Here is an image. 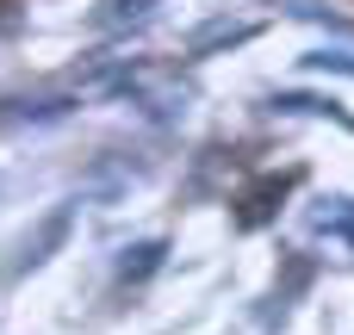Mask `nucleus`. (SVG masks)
Listing matches in <instances>:
<instances>
[{
    "instance_id": "nucleus-7",
    "label": "nucleus",
    "mask_w": 354,
    "mask_h": 335,
    "mask_svg": "<svg viewBox=\"0 0 354 335\" xmlns=\"http://www.w3.org/2000/svg\"><path fill=\"white\" fill-rule=\"evenodd\" d=\"M162 255H168V242H162V236H156V242H137V249H124V261H118V280H124V286L149 280V274L162 267Z\"/></svg>"
},
{
    "instance_id": "nucleus-9",
    "label": "nucleus",
    "mask_w": 354,
    "mask_h": 335,
    "mask_svg": "<svg viewBox=\"0 0 354 335\" xmlns=\"http://www.w3.org/2000/svg\"><path fill=\"white\" fill-rule=\"evenodd\" d=\"M305 68H317V75H348L354 81V50H311Z\"/></svg>"
},
{
    "instance_id": "nucleus-8",
    "label": "nucleus",
    "mask_w": 354,
    "mask_h": 335,
    "mask_svg": "<svg viewBox=\"0 0 354 335\" xmlns=\"http://www.w3.org/2000/svg\"><path fill=\"white\" fill-rule=\"evenodd\" d=\"M286 12H292V19H311V25H330V31H354V19L330 12L324 0H286Z\"/></svg>"
},
{
    "instance_id": "nucleus-5",
    "label": "nucleus",
    "mask_w": 354,
    "mask_h": 335,
    "mask_svg": "<svg viewBox=\"0 0 354 335\" xmlns=\"http://www.w3.org/2000/svg\"><path fill=\"white\" fill-rule=\"evenodd\" d=\"M292 180H299V174H268V180H255V186L236 199V205H243V211H236V224H243V230H261V224L280 211V199L292 193Z\"/></svg>"
},
{
    "instance_id": "nucleus-2",
    "label": "nucleus",
    "mask_w": 354,
    "mask_h": 335,
    "mask_svg": "<svg viewBox=\"0 0 354 335\" xmlns=\"http://www.w3.org/2000/svg\"><path fill=\"white\" fill-rule=\"evenodd\" d=\"M68 224H75V205H56V211L37 224V236H25V242H19V255H12V267H6V280H25L31 267H44V261H50V249H62Z\"/></svg>"
},
{
    "instance_id": "nucleus-10",
    "label": "nucleus",
    "mask_w": 354,
    "mask_h": 335,
    "mask_svg": "<svg viewBox=\"0 0 354 335\" xmlns=\"http://www.w3.org/2000/svg\"><path fill=\"white\" fill-rule=\"evenodd\" d=\"M19 25H25V12H19V6H12V0H0V37H12V31H19Z\"/></svg>"
},
{
    "instance_id": "nucleus-6",
    "label": "nucleus",
    "mask_w": 354,
    "mask_h": 335,
    "mask_svg": "<svg viewBox=\"0 0 354 335\" xmlns=\"http://www.w3.org/2000/svg\"><path fill=\"white\" fill-rule=\"evenodd\" d=\"M268 112H280V118H330V124L354 131V112H342L336 99H317V93H274Z\"/></svg>"
},
{
    "instance_id": "nucleus-1",
    "label": "nucleus",
    "mask_w": 354,
    "mask_h": 335,
    "mask_svg": "<svg viewBox=\"0 0 354 335\" xmlns=\"http://www.w3.org/2000/svg\"><path fill=\"white\" fill-rule=\"evenodd\" d=\"M81 112V99L75 93H19V99H0V137L6 131H37V124H62V118H75Z\"/></svg>"
},
{
    "instance_id": "nucleus-3",
    "label": "nucleus",
    "mask_w": 354,
    "mask_h": 335,
    "mask_svg": "<svg viewBox=\"0 0 354 335\" xmlns=\"http://www.w3.org/2000/svg\"><path fill=\"white\" fill-rule=\"evenodd\" d=\"M156 12H162V0H100V6L87 12V31H100V37H131V31L156 25Z\"/></svg>"
},
{
    "instance_id": "nucleus-4",
    "label": "nucleus",
    "mask_w": 354,
    "mask_h": 335,
    "mask_svg": "<svg viewBox=\"0 0 354 335\" xmlns=\"http://www.w3.org/2000/svg\"><path fill=\"white\" fill-rule=\"evenodd\" d=\"M255 31H261L255 19H212V25H199V31L187 37V62H205V56H218V50H243Z\"/></svg>"
}]
</instances>
